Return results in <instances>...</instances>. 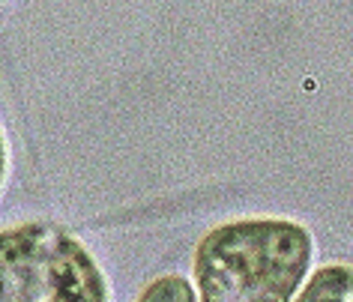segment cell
Masks as SVG:
<instances>
[{"instance_id": "cell-2", "label": "cell", "mask_w": 353, "mask_h": 302, "mask_svg": "<svg viewBox=\"0 0 353 302\" xmlns=\"http://www.w3.org/2000/svg\"><path fill=\"white\" fill-rule=\"evenodd\" d=\"M108 275L72 230L54 221L0 228V302H105Z\"/></svg>"}, {"instance_id": "cell-6", "label": "cell", "mask_w": 353, "mask_h": 302, "mask_svg": "<svg viewBox=\"0 0 353 302\" xmlns=\"http://www.w3.org/2000/svg\"><path fill=\"white\" fill-rule=\"evenodd\" d=\"M6 3H10V0H0V6H6Z\"/></svg>"}, {"instance_id": "cell-3", "label": "cell", "mask_w": 353, "mask_h": 302, "mask_svg": "<svg viewBox=\"0 0 353 302\" xmlns=\"http://www.w3.org/2000/svg\"><path fill=\"white\" fill-rule=\"evenodd\" d=\"M299 302H312V299H350L353 302V266H323L312 275V281L303 290H296Z\"/></svg>"}, {"instance_id": "cell-1", "label": "cell", "mask_w": 353, "mask_h": 302, "mask_svg": "<svg viewBox=\"0 0 353 302\" xmlns=\"http://www.w3.org/2000/svg\"><path fill=\"white\" fill-rule=\"evenodd\" d=\"M314 257L308 228L290 219H236L195 245L192 275L204 302H290Z\"/></svg>"}, {"instance_id": "cell-4", "label": "cell", "mask_w": 353, "mask_h": 302, "mask_svg": "<svg viewBox=\"0 0 353 302\" xmlns=\"http://www.w3.org/2000/svg\"><path fill=\"white\" fill-rule=\"evenodd\" d=\"M138 299L141 302H174V299L195 302L198 288L183 279V275H159V279H153L144 290L138 293Z\"/></svg>"}, {"instance_id": "cell-5", "label": "cell", "mask_w": 353, "mask_h": 302, "mask_svg": "<svg viewBox=\"0 0 353 302\" xmlns=\"http://www.w3.org/2000/svg\"><path fill=\"white\" fill-rule=\"evenodd\" d=\"M10 171H12V144L3 123H0V194H3L6 183H10Z\"/></svg>"}]
</instances>
